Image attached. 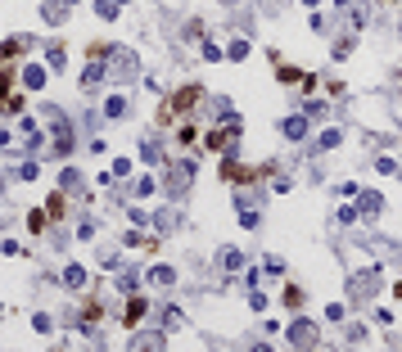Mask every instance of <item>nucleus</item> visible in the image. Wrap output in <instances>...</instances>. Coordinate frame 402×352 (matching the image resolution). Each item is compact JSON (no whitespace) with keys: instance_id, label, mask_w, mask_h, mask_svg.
I'll list each match as a JSON object with an SVG mask.
<instances>
[{"instance_id":"f03ea898","label":"nucleus","mask_w":402,"mask_h":352,"mask_svg":"<svg viewBox=\"0 0 402 352\" xmlns=\"http://www.w3.org/2000/svg\"><path fill=\"white\" fill-rule=\"evenodd\" d=\"M235 136H239V122H230V127H222V131H208V140H204V145H208V150H226V145H230Z\"/></svg>"},{"instance_id":"20e7f679","label":"nucleus","mask_w":402,"mask_h":352,"mask_svg":"<svg viewBox=\"0 0 402 352\" xmlns=\"http://www.w3.org/2000/svg\"><path fill=\"white\" fill-rule=\"evenodd\" d=\"M141 312H145V303L136 298V303H131V307H127V325H136V316H141Z\"/></svg>"},{"instance_id":"7ed1b4c3","label":"nucleus","mask_w":402,"mask_h":352,"mask_svg":"<svg viewBox=\"0 0 402 352\" xmlns=\"http://www.w3.org/2000/svg\"><path fill=\"white\" fill-rule=\"evenodd\" d=\"M185 185H190V167H172V190H185Z\"/></svg>"},{"instance_id":"f257e3e1","label":"nucleus","mask_w":402,"mask_h":352,"mask_svg":"<svg viewBox=\"0 0 402 352\" xmlns=\"http://www.w3.org/2000/svg\"><path fill=\"white\" fill-rule=\"evenodd\" d=\"M195 99H204V91H199V86H185V91H176L167 104H172V113H185V108H195Z\"/></svg>"}]
</instances>
